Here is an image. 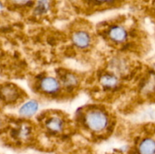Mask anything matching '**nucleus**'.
<instances>
[{"mask_svg": "<svg viewBox=\"0 0 155 154\" xmlns=\"http://www.w3.org/2000/svg\"><path fill=\"white\" fill-rule=\"evenodd\" d=\"M84 123L91 131L101 132L108 125V116L105 112L100 109H92L85 114Z\"/></svg>", "mask_w": 155, "mask_h": 154, "instance_id": "f257e3e1", "label": "nucleus"}, {"mask_svg": "<svg viewBox=\"0 0 155 154\" xmlns=\"http://www.w3.org/2000/svg\"><path fill=\"white\" fill-rule=\"evenodd\" d=\"M20 97L19 91L14 85L8 84L0 88V98L6 102H15Z\"/></svg>", "mask_w": 155, "mask_h": 154, "instance_id": "f03ea898", "label": "nucleus"}, {"mask_svg": "<svg viewBox=\"0 0 155 154\" xmlns=\"http://www.w3.org/2000/svg\"><path fill=\"white\" fill-rule=\"evenodd\" d=\"M41 90L46 94L52 95L57 93L60 89V83L54 77H45L40 82Z\"/></svg>", "mask_w": 155, "mask_h": 154, "instance_id": "7ed1b4c3", "label": "nucleus"}, {"mask_svg": "<svg viewBox=\"0 0 155 154\" xmlns=\"http://www.w3.org/2000/svg\"><path fill=\"white\" fill-rule=\"evenodd\" d=\"M108 36L113 42L117 43H122L127 39V32L121 26H114L109 30Z\"/></svg>", "mask_w": 155, "mask_h": 154, "instance_id": "20e7f679", "label": "nucleus"}, {"mask_svg": "<svg viewBox=\"0 0 155 154\" xmlns=\"http://www.w3.org/2000/svg\"><path fill=\"white\" fill-rule=\"evenodd\" d=\"M72 40L74 45L80 48H88L91 43V37L89 33L85 31H77L74 33Z\"/></svg>", "mask_w": 155, "mask_h": 154, "instance_id": "39448f33", "label": "nucleus"}, {"mask_svg": "<svg viewBox=\"0 0 155 154\" xmlns=\"http://www.w3.org/2000/svg\"><path fill=\"white\" fill-rule=\"evenodd\" d=\"M45 127L48 131L51 132L58 133L63 131L64 127V122L63 119L58 116L49 117L45 121Z\"/></svg>", "mask_w": 155, "mask_h": 154, "instance_id": "423d86ee", "label": "nucleus"}, {"mask_svg": "<svg viewBox=\"0 0 155 154\" xmlns=\"http://www.w3.org/2000/svg\"><path fill=\"white\" fill-rule=\"evenodd\" d=\"M38 109H39L38 102L36 101L32 100V101H27L25 104H23L22 107L20 108L19 113L22 116L30 117L37 112Z\"/></svg>", "mask_w": 155, "mask_h": 154, "instance_id": "0eeeda50", "label": "nucleus"}, {"mask_svg": "<svg viewBox=\"0 0 155 154\" xmlns=\"http://www.w3.org/2000/svg\"><path fill=\"white\" fill-rule=\"evenodd\" d=\"M100 83L107 89H113L119 85V79L115 75L110 73L104 74L100 78Z\"/></svg>", "mask_w": 155, "mask_h": 154, "instance_id": "6e6552de", "label": "nucleus"}, {"mask_svg": "<svg viewBox=\"0 0 155 154\" xmlns=\"http://www.w3.org/2000/svg\"><path fill=\"white\" fill-rule=\"evenodd\" d=\"M155 143L151 138H146L139 145V154H154Z\"/></svg>", "mask_w": 155, "mask_h": 154, "instance_id": "1a4fd4ad", "label": "nucleus"}, {"mask_svg": "<svg viewBox=\"0 0 155 154\" xmlns=\"http://www.w3.org/2000/svg\"><path fill=\"white\" fill-rule=\"evenodd\" d=\"M63 82L66 87L71 88L74 86L77 85V82H78V79L77 78L76 75H74L72 73H67L64 75L63 79Z\"/></svg>", "mask_w": 155, "mask_h": 154, "instance_id": "9d476101", "label": "nucleus"}, {"mask_svg": "<svg viewBox=\"0 0 155 154\" xmlns=\"http://www.w3.org/2000/svg\"><path fill=\"white\" fill-rule=\"evenodd\" d=\"M49 3L48 0H39L37 7H36V11L40 14L45 13L48 9Z\"/></svg>", "mask_w": 155, "mask_h": 154, "instance_id": "9b49d317", "label": "nucleus"}, {"mask_svg": "<svg viewBox=\"0 0 155 154\" xmlns=\"http://www.w3.org/2000/svg\"><path fill=\"white\" fill-rule=\"evenodd\" d=\"M30 130L29 127L26 126V125H23V126L20 127L18 128V131H17V134H18V137L20 138H26L30 134Z\"/></svg>", "mask_w": 155, "mask_h": 154, "instance_id": "f8f14e48", "label": "nucleus"}, {"mask_svg": "<svg viewBox=\"0 0 155 154\" xmlns=\"http://www.w3.org/2000/svg\"><path fill=\"white\" fill-rule=\"evenodd\" d=\"M12 2L15 5L19 6H23V5H27L29 3L31 2V0H11Z\"/></svg>", "mask_w": 155, "mask_h": 154, "instance_id": "ddd939ff", "label": "nucleus"}, {"mask_svg": "<svg viewBox=\"0 0 155 154\" xmlns=\"http://www.w3.org/2000/svg\"><path fill=\"white\" fill-rule=\"evenodd\" d=\"M92 1L95 2L96 3H98V4H103V3H107V2H110L113 0H92Z\"/></svg>", "mask_w": 155, "mask_h": 154, "instance_id": "4468645a", "label": "nucleus"}, {"mask_svg": "<svg viewBox=\"0 0 155 154\" xmlns=\"http://www.w3.org/2000/svg\"><path fill=\"white\" fill-rule=\"evenodd\" d=\"M2 6L1 2H0V10H1V9H2Z\"/></svg>", "mask_w": 155, "mask_h": 154, "instance_id": "2eb2a0df", "label": "nucleus"}]
</instances>
